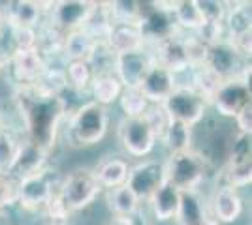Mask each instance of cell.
Returning a JSON list of instances; mask_svg holds the SVG:
<instances>
[{"label": "cell", "instance_id": "6da1fadb", "mask_svg": "<svg viewBox=\"0 0 252 225\" xmlns=\"http://www.w3.org/2000/svg\"><path fill=\"white\" fill-rule=\"evenodd\" d=\"M17 101L25 139L51 154L70 113L63 96H43L32 88H19Z\"/></svg>", "mask_w": 252, "mask_h": 225}, {"label": "cell", "instance_id": "7a4b0ae2", "mask_svg": "<svg viewBox=\"0 0 252 225\" xmlns=\"http://www.w3.org/2000/svg\"><path fill=\"white\" fill-rule=\"evenodd\" d=\"M109 111L94 101H85L66 117V145L72 149H91L100 145L109 131Z\"/></svg>", "mask_w": 252, "mask_h": 225}, {"label": "cell", "instance_id": "3957f363", "mask_svg": "<svg viewBox=\"0 0 252 225\" xmlns=\"http://www.w3.org/2000/svg\"><path fill=\"white\" fill-rule=\"evenodd\" d=\"M251 105V70L245 72L243 75L222 81L209 100V107L215 109V113L226 120H235V117L241 111H245Z\"/></svg>", "mask_w": 252, "mask_h": 225}, {"label": "cell", "instance_id": "277c9868", "mask_svg": "<svg viewBox=\"0 0 252 225\" xmlns=\"http://www.w3.org/2000/svg\"><path fill=\"white\" fill-rule=\"evenodd\" d=\"M166 163V180L179 192H196L205 182L211 165L196 150L169 156Z\"/></svg>", "mask_w": 252, "mask_h": 225}, {"label": "cell", "instance_id": "5b68a950", "mask_svg": "<svg viewBox=\"0 0 252 225\" xmlns=\"http://www.w3.org/2000/svg\"><path fill=\"white\" fill-rule=\"evenodd\" d=\"M102 193V188L96 180L94 171L87 167H77L70 171L59 184V195L70 214L89 208Z\"/></svg>", "mask_w": 252, "mask_h": 225}, {"label": "cell", "instance_id": "8992f818", "mask_svg": "<svg viewBox=\"0 0 252 225\" xmlns=\"http://www.w3.org/2000/svg\"><path fill=\"white\" fill-rule=\"evenodd\" d=\"M162 109L171 120H179L183 124L196 128L207 118L209 100L194 88H175L164 100Z\"/></svg>", "mask_w": 252, "mask_h": 225}, {"label": "cell", "instance_id": "52a82bcc", "mask_svg": "<svg viewBox=\"0 0 252 225\" xmlns=\"http://www.w3.org/2000/svg\"><path fill=\"white\" fill-rule=\"evenodd\" d=\"M201 66L207 68L211 74L219 77L220 81L243 75L245 72L251 70L249 58L243 56L228 38L205 47V56H203V64Z\"/></svg>", "mask_w": 252, "mask_h": 225}, {"label": "cell", "instance_id": "ba28073f", "mask_svg": "<svg viewBox=\"0 0 252 225\" xmlns=\"http://www.w3.org/2000/svg\"><path fill=\"white\" fill-rule=\"evenodd\" d=\"M55 173V171H53ZM47 167L40 173H34L31 176L23 178L17 184V206H21L27 212H42L47 201L59 190V184Z\"/></svg>", "mask_w": 252, "mask_h": 225}, {"label": "cell", "instance_id": "9c48e42d", "mask_svg": "<svg viewBox=\"0 0 252 225\" xmlns=\"http://www.w3.org/2000/svg\"><path fill=\"white\" fill-rule=\"evenodd\" d=\"M119 141L121 147L130 158H147L157 149L158 137L155 129L151 128L145 117L123 118L119 124Z\"/></svg>", "mask_w": 252, "mask_h": 225}, {"label": "cell", "instance_id": "30bf717a", "mask_svg": "<svg viewBox=\"0 0 252 225\" xmlns=\"http://www.w3.org/2000/svg\"><path fill=\"white\" fill-rule=\"evenodd\" d=\"M94 10V2L87 0H63V2H49L45 13V21L63 34L70 30L83 28Z\"/></svg>", "mask_w": 252, "mask_h": 225}, {"label": "cell", "instance_id": "8fae6325", "mask_svg": "<svg viewBox=\"0 0 252 225\" xmlns=\"http://www.w3.org/2000/svg\"><path fill=\"white\" fill-rule=\"evenodd\" d=\"M166 182V163L162 160H141L130 167L126 186L141 203H147L158 188Z\"/></svg>", "mask_w": 252, "mask_h": 225}, {"label": "cell", "instance_id": "7c38bea8", "mask_svg": "<svg viewBox=\"0 0 252 225\" xmlns=\"http://www.w3.org/2000/svg\"><path fill=\"white\" fill-rule=\"evenodd\" d=\"M171 4L173 2H158L157 8L137 23L147 49H153L155 45L166 42L179 32L177 23L173 19Z\"/></svg>", "mask_w": 252, "mask_h": 225}, {"label": "cell", "instance_id": "4fadbf2b", "mask_svg": "<svg viewBox=\"0 0 252 225\" xmlns=\"http://www.w3.org/2000/svg\"><path fill=\"white\" fill-rule=\"evenodd\" d=\"M153 62H155V56L147 47L141 51L115 54L113 74L121 81L123 88H139Z\"/></svg>", "mask_w": 252, "mask_h": 225}, {"label": "cell", "instance_id": "5bb4252c", "mask_svg": "<svg viewBox=\"0 0 252 225\" xmlns=\"http://www.w3.org/2000/svg\"><path fill=\"white\" fill-rule=\"evenodd\" d=\"M6 68L19 88H31L45 70V58L38 49H17L10 54Z\"/></svg>", "mask_w": 252, "mask_h": 225}, {"label": "cell", "instance_id": "9a60e30c", "mask_svg": "<svg viewBox=\"0 0 252 225\" xmlns=\"http://www.w3.org/2000/svg\"><path fill=\"white\" fill-rule=\"evenodd\" d=\"M209 206V214L220 225L235 224L243 216V212H245V203H243L241 192L231 188V186H224V184H219L217 190L213 192Z\"/></svg>", "mask_w": 252, "mask_h": 225}, {"label": "cell", "instance_id": "2e32d148", "mask_svg": "<svg viewBox=\"0 0 252 225\" xmlns=\"http://www.w3.org/2000/svg\"><path fill=\"white\" fill-rule=\"evenodd\" d=\"M139 90L151 105H162L164 100L175 90L173 72L155 60L153 66L149 68V72L145 74V77H143Z\"/></svg>", "mask_w": 252, "mask_h": 225}, {"label": "cell", "instance_id": "e0dca14e", "mask_svg": "<svg viewBox=\"0 0 252 225\" xmlns=\"http://www.w3.org/2000/svg\"><path fill=\"white\" fill-rule=\"evenodd\" d=\"M47 160H49V152H45L38 145H34L32 141L23 137L8 175L15 180H23L34 173L43 171L47 167Z\"/></svg>", "mask_w": 252, "mask_h": 225}, {"label": "cell", "instance_id": "ac0fdd59", "mask_svg": "<svg viewBox=\"0 0 252 225\" xmlns=\"http://www.w3.org/2000/svg\"><path fill=\"white\" fill-rule=\"evenodd\" d=\"M43 6H45L43 2H31V0L8 2L6 23L15 28H38L47 13V8Z\"/></svg>", "mask_w": 252, "mask_h": 225}, {"label": "cell", "instance_id": "d6986e66", "mask_svg": "<svg viewBox=\"0 0 252 225\" xmlns=\"http://www.w3.org/2000/svg\"><path fill=\"white\" fill-rule=\"evenodd\" d=\"M105 43L111 47L115 54L132 53V51H141L145 49L143 36L139 32L137 23H126V25H111Z\"/></svg>", "mask_w": 252, "mask_h": 225}, {"label": "cell", "instance_id": "ffe728a7", "mask_svg": "<svg viewBox=\"0 0 252 225\" xmlns=\"http://www.w3.org/2000/svg\"><path fill=\"white\" fill-rule=\"evenodd\" d=\"M179 199H181V192L175 186L166 180L158 188L155 195L147 201L149 208L153 212V218L158 224H166V222H173L177 216L179 208Z\"/></svg>", "mask_w": 252, "mask_h": 225}, {"label": "cell", "instance_id": "44dd1931", "mask_svg": "<svg viewBox=\"0 0 252 225\" xmlns=\"http://www.w3.org/2000/svg\"><path fill=\"white\" fill-rule=\"evenodd\" d=\"M207 218H209V204L201 197L200 190L181 192L177 216H175L177 225H203Z\"/></svg>", "mask_w": 252, "mask_h": 225}, {"label": "cell", "instance_id": "7402d4cb", "mask_svg": "<svg viewBox=\"0 0 252 225\" xmlns=\"http://www.w3.org/2000/svg\"><path fill=\"white\" fill-rule=\"evenodd\" d=\"M158 143L164 145V149L169 152V156L173 154H183L194 149V128L189 124H183L179 120H168V126L164 129V133L160 135Z\"/></svg>", "mask_w": 252, "mask_h": 225}, {"label": "cell", "instance_id": "603a6c76", "mask_svg": "<svg viewBox=\"0 0 252 225\" xmlns=\"http://www.w3.org/2000/svg\"><path fill=\"white\" fill-rule=\"evenodd\" d=\"M226 19H224V30L226 38L233 42L237 38L249 36L251 32V2H226Z\"/></svg>", "mask_w": 252, "mask_h": 225}, {"label": "cell", "instance_id": "cb8c5ba5", "mask_svg": "<svg viewBox=\"0 0 252 225\" xmlns=\"http://www.w3.org/2000/svg\"><path fill=\"white\" fill-rule=\"evenodd\" d=\"M130 163L125 160V158H107L104 160L94 171V176L100 188L102 190H113V188H119V186H125L126 180H128V175H130Z\"/></svg>", "mask_w": 252, "mask_h": 225}, {"label": "cell", "instance_id": "d4e9b609", "mask_svg": "<svg viewBox=\"0 0 252 225\" xmlns=\"http://www.w3.org/2000/svg\"><path fill=\"white\" fill-rule=\"evenodd\" d=\"M96 40L87 28H77L64 34L63 58L64 60H89L96 47Z\"/></svg>", "mask_w": 252, "mask_h": 225}, {"label": "cell", "instance_id": "484cf974", "mask_svg": "<svg viewBox=\"0 0 252 225\" xmlns=\"http://www.w3.org/2000/svg\"><path fill=\"white\" fill-rule=\"evenodd\" d=\"M121 92H123V85L113 72L96 74L91 86H89L91 101H94L102 107H109V105L117 103L121 98Z\"/></svg>", "mask_w": 252, "mask_h": 225}, {"label": "cell", "instance_id": "4316f807", "mask_svg": "<svg viewBox=\"0 0 252 225\" xmlns=\"http://www.w3.org/2000/svg\"><path fill=\"white\" fill-rule=\"evenodd\" d=\"M105 201H107V208L113 214V218H136L143 204L126 184L113 188V190H107Z\"/></svg>", "mask_w": 252, "mask_h": 225}, {"label": "cell", "instance_id": "83f0119b", "mask_svg": "<svg viewBox=\"0 0 252 225\" xmlns=\"http://www.w3.org/2000/svg\"><path fill=\"white\" fill-rule=\"evenodd\" d=\"M64 77L70 90L75 92H89V86L94 79V72L87 60H66L64 62Z\"/></svg>", "mask_w": 252, "mask_h": 225}, {"label": "cell", "instance_id": "f1b7e54d", "mask_svg": "<svg viewBox=\"0 0 252 225\" xmlns=\"http://www.w3.org/2000/svg\"><path fill=\"white\" fill-rule=\"evenodd\" d=\"M171 11H173V19L177 23V28L181 32L194 34L201 25H203L200 10H198V6H196V0L173 2V4H171Z\"/></svg>", "mask_w": 252, "mask_h": 225}, {"label": "cell", "instance_id": "f546056e", "mask_svg": "<svg viewBox=\"0 0 252 225\" xmlns=\"http://www.w3.org/2000/svg\"><path fill=\"white\" fill-rule=\"evenodd\" d=\"M252 143L249 133H239L235 131L231 135L228 152H226V161L224 165H247L252 163Z\"/></svg>", "mask_w": 252, "mask_h": 225}, {"label": "cell", "instance_id": "4dcf8cb0", "mask_svg": "<svg viewBox=\"0 0 252 225\" xmlns=\"http://www.w3.org/2000/svg\"><path fill=\"white\" fill-rule=\"evenodd\" d=\"M119 107L123 111L125 118H137L143 117L147 113V109L151 107L145 96L141 94L139 88H123L121 98H119Z\"/></svg>", "mask_w": 252, "mask_h": 225}, {"label": "cell", "instance_id": "1f68e13d", "mask_svg": "<svg viewBox=\"0 0 252 225\" xmlns=\"http://www.w3.org/2000/svg\"><path fill=\"white\" fill-rule=\"evenodd\" d=\"M111 25H126L139 21V4L137 0H115L104 2Z\"/></svg>", "mask_w": 252, "mask_h": 225}, {"label": "cell", "instance_id": "d6a6232c", "mask_svg": "<svg viewBox=\"0 0 252 225\" xmlns=\"http://www.w3.org/2000/svg\"><path fill=\"white\" fill-rule=\"evenodd\" d=\"M21 139L23 137H17V133L11 131V129H8L0 137V175H8L11 163L15 160V154H17Z\"/></svg>", "mask_w": 252, "mask_h": 225}, {"label": "cell", "instance_id": "836d02e7", "mask_svg": "<svg viewBox=\"0 0 252 225\" xmlns=\"http://www.w3.org/2000/svg\"><path fill=\"white\" fill-rule=\"evenodd\" d=\"M196 6L200 10V15L203 23H213V25H224L226 19V2L219 0H196Z\"/></svg>", "mask_w": 252, "mask_h": 225}, {"label": "cell", "instance_id": "e575fe53", "mask_svg": "<svg viewBox=\"0 0 252 225\" xmlns=\"http://www.w3.org/2000/svg\"><path fill=\"white\" fill-rule=\"evenodd\" d=\"M235 131H239V133H249L251 135L252 131V105L251 107H247L245 111H241L237 117H235Z\"/></svg>", "mask_w": 252, "mask_h": 225}, {"label": "cell", "instance_id": "d590c367", "mask_svg": "<svg viewBox=\"0 0 252 225\" xmlns=\"http://www.w3.org/2000/svg\"><path fill=\"white\" fill-rule=\"evenodd\" d=\"M109 225H139L136 218H113Z\"/></svg>", "mask_w": 252, "mask_h": 225}, {"label": "cell", "instance_id": "8d00e7d4", "mask_svg": "<svg viewBox=\"0 0 252 225\" xmlns=\"http://www.w3.org/2000/svg\"><path fill=\"white\" fill-rule=\"evenodd\" d=\"M6 62H8V56H6L4 45H2V36H0V70H2V68H6Z\"/></svg>", "mask_w": 252, "mask_h": 225}, {"label": "cell", "instance_id": "74e56055", "mask_svg": "<svg viewBox=\"0 0 252 225\" xmlns=\"http://www.w3.org/2000/svg\"><path fill=\"white\" fill-rule=\"evenodd\" d=\"M8 129H10V128H8V124H6V118H4L2 111H0V137H2V135H4Z\"/></svg>", "mask_w": 252, "mask_h": 225}, {"label": "cell", "instance_id": "f35d334b", "mask_svg": "<svg viewBox=\"0 0 252 225\" xmlns=\"http://www.w3.org/2000/svg\"><path fill=\"white\" fill-rule=\"evenodd\" d=\"M203 225H220V224H219V222H217V220H215V218H213V216L209 214V218H207V220L203 222Z\"/></svg>", "mask_w": 252, "mask_h": 225}]
</instances>
